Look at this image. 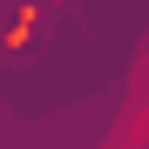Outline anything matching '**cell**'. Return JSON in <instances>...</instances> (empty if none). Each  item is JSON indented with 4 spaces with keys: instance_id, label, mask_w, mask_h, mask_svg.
I'll list each match as a JSON object with an SVG mask.
<instances>
[{
    "instance_id": "6da1fadb",
    "label": "cell",
    "mask_w": 149,
    "mask_h": 149,
    "mask_svg": "<svg viewBox=\"0 0 149 149\" xmlns=\"http://www.w3.org/2000/svg\"><path fill=\"white\" fill-rule=\"evenodd\" d=\"M102 149H149V102H122V115H115V129H109V142Z\"/></svg>"
},
{
    "instance_id": "7a4b0ae2",
    "label": "cell",
    "mask_w": 149,
    "mask_h": 149,
    "mask_svg": "<svg viewBox=\"0 0 149 149\" xmlns=\"http://www.w3.org/2000/svg\"><path fill=\"white\" fill-rule=\"evenodd\" d=\"M129 95H136V102H149V41H142V54H136V74H129Z\"/></svg>"
}]
</instances>
